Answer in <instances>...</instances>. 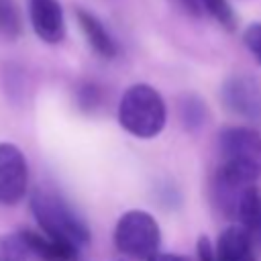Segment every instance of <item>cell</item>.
Masks as SVG:
<instances>
[{
	"label": "cell",
	"instance_id": "6da1fadb",
	"mask_svg": "<svg viewBox=\"0 0 261 261\" xmlns=\"http://www.w3.org/2000/svg\"><path fill=\"white\" fill-rule=\"evenodd\" d=\"M165 102L155 88L135 84L122 94L118 104V122L128 135L139 139L157 137L165 126Z\"/></svg>",
	"mask_w": 261,
	"mask_h": 261
},
{
	"label": "cell",
	"instance_id": "7a4b0ae2",
	"mask_svg": "<svg viewBox=\"0 0 261 261\" xmlns=\"http://www.w3.org/2000/svg\"><path fill=\"white\" fill-rule=\"evenodd\" d=\"M220 171L253 184L261 177V135L247 126H226L218 135Z\"/></svg>",
	"mask_w": 261,
	"mask_h": 261
},
{
	"label": "cell",
	"instance_id": "3957f363",
	"mask_svg": "<svg viewBox=\"0 0 261 261\" xmlns=\"http://www.w3.org/2000/svg\"><path fill=\"white\" fill-rule=\"evenodd\" d=\"M31 210L45 234L75 247H84L90 241L88 226L59 194L37 188L31 196Z\"/></svg>",
	"mask_w": 261,
	"mask_h": 261
},
{
	"label": "cell",
	"instance_id": "277c9868",
	"mask_svg": "<svg viewBox=\"0 0 261 261\" xmlns=\"http://www.w3.org/2000/svg\"><path fill=\"white\" fill-rule=\"evenodd\" d=\"M161 243V232L157 220L145 210L124 212L114 228V245L128 257L147 259L157 253Z\"/></svg>",
	"mask_w": 261,
	"mask_h": 261
},
{
	"label": "cell",
	"instance_id": "5b68a950",
	"mask_svg": "<svg viewBox=\"0 0 261 261\" xmlns=\"http://www.w3.org/2000/svg\"><path fill=\"white\" fill-rule=\"evenodd\" d=\"M29 186V167L22 151L12 143H0V204L20 202Z\"/></svg>",
	"mask_w": 261,
	"mask_h": 261
},
{
	"label": "cell",
	"instance_id": "8992f818",
	"mask_svg": "<svg viewBox=\"0 0 261 261\" xmlns=\"http://www.w3.org/2000/svg\"><path fill=\"white\" fill-rule=\"evenodd\" d=\"M220 98L228 112L247 120L261 118V86L255 77L245 73L228 77L220 88Z\"/></svg>",
	"mask_w": 261,
	"mask_h": 261
},
{
	"label": "cell",
	"instance_id": "52a82bcc",
	"mask_svg": "<svg viewBox=\"0 0 261 261\" xmlns=\"http://www.w3.org/2000/svg\"><path fill=\"white\" fill-rule=\"evenodd\" d=\"M31 24L45 43H59L65 37V18L57 0H29Z\"/></svg>",
	"mask_w": 261,
	"mask_h": 261
},
{
	"label": "cell",
	"instance_id": "ba28073f",
	"mask_svg": "<svg viewBox=\"0 0 261 261\" xmlns=\"http://www.w3.org/2000/svg\"><path fill=\"white\" fill-rule=\"evenodd\" d=\"M29 253L37 255L41 261H75L80 255V247L53 239L45 232H35V230H18Z\"/></svg>",
	"mask_w": 261,
	"mask_h": 261
},
{
	"label": "cell",
	"instance_id": "9c48e42d",
	"mask_svg": "<svg viewBox=\"0 0 261 261\" xmlns=\"http://www.w3.org/2000/svg\"><path fill=\"white\" fill-rule=\"evenodd\" d=\"M216 253L222 261H255L253 253V237L249 230L241 226H228L218 237Z\"/></svg>",
	"mask_w": 261,
	"mask_h": 261
},
{
	"label": "cell",
	"instance_id": "30bf717a",
	"mask_svg": "<svg viewBox=\"0 0 261 261\" xmlns=\"http://www.w3.org/2000/svg\"><path fill=\"white\" fill-rule=\"evenodd\" d=\"M77 24L82 29V33L86 35V41L90 43V47L104 59H112L118 53V47L114 43V39L110 37V33L106 31V27L88 10H77Z\"/></svg>",
	"mask_w": 261,
	"mask_h": 261
},
{
	"label": "cell",
	"instance_id": "8fae6325",
	"mask_svg": "<svg viewBox=\"0 0 261 261\" xmlns=\"http://www.w3.org/2000/svg\"><path fill=\"white\" fill-rule=\"evenodd\" d=\"M237 218L249 230L253 241L261 243V192L253 184L247 186V190L241 198Z\"/></svg>",
	"mask_w": 261,
	"mask_h": 261
},
{
	"label": "cell",
	"instance_id": "7c38bea8",
	"mask_svg": "<svg viewBox=\"0 0 261 261\" xmlns=\"http://www.w3.org/2000/svg\"><path fill=\"white\" fill-rule=\"evenodd\" d=\"M22 31L20 10L14 0H0V35L6 39H16Z\"/></svg>",
	"mask_w": 261,
	"mask_h": 261
},
{
	"label": "cell",
	"instance_id": "4fadbf2b",
	"mask_svg": "<svg viewBox=\"0 0 261 261\" xmlns=\"http://www.w3.org/2000/svg\"><path fill=\"white\" fill-rule=\"evenodd\" d=\"M179 116L186 128H198L206 120V104L198 96H184L179 102Z\"/></svg>",
	"mask_w": 261,
	"mask_h": 261
},
{
	"label": "cell",
	"instance_id": "5bb4252c",
	"mask_svg": "<svg viewBox=\"0 0 261 261\" xmlns=\"http://www.w3.org/2000/svg\"><path fill=\"white\" fill-rule=\"evenodd\" d=\"M29 249L20 232L0 234V261H27Z\"/></svg>",
	"mask_w": 261,
	"mask_h": 261
},
{
	"label": "cell",
	"instance_id": "9a60e30c",
	"mask_svg": "<svg viewBox=\"0 0 261 261\" xmlns=\"http://www.w3.org/2000/svg\"><path fill=\"white\" fill-rule=\"evenodd\" d=\"M200 4H202V8L208 10L222 27H226L228 31L234 29L237 18H234V12H232L228 0H200Z\"/></svg>",
	"mask_w": 261,
	"mask_h": 261
},
{
	"label": "cell",
	"instance_id": "2e32d148",
	"mask_svg": "<svg viewBox=\"0 0 261 261\" xmlns=\"http://www.w3.org/2000/svg\"><path fill=\"white\" fill-rule=\"evenodd\" d=\"M100 102H102V90L96 84L86 82V84H82L77 88V104H80L82 110L92 112V110H96L100 106Z\"/></svg>",
	"mask_w": 261,
	"mask_h": 261
},
{
	"label": "cell",
	"instance_id": "e0dca14e",
	"mask_svg": "<svg viewBox=\"0 0 261 261\" xmlns=\"http://www.w3.org/2000/svg\"><path fill=\"white\" fill-rule=\"evenodd\" d=\"M245 47L255 55V59L261 63V22H253L243 33Z\"/></svg>",
	"mask_w": 261,
	"mask_h": 261
},
{
	"label": "cell",
	"instance_id": "ac0fdd59",
	"mask_svg": "<svg viewBox=\"0 0 261 261\" xmlns=\"http://www.w3.org/2000/svg\"><path fill=\"white\" fill-rule=\"evenodd\" d=\"M196 253H198V261H218V253L212 247V243H210L208 237H200L198 239Z\"/></svg>",
	"mask_w": 261,
	"mask_h": 261
},
{
	"label": "cell",
	"instance_id": "d6986e66",
	"mask_svg": "<svg viewBox=\"0 0 261 261\" xmlns=\"http://www.w3.org/2000/svg\"><path fill=\"white\" fill-rule=\"evenodd\" d=\"M147 261H186V259L173 253H153L151 257H147Z\"/></svg>",
	"mask_w": 261,
	"mask_h": 261
}]
</instances>
